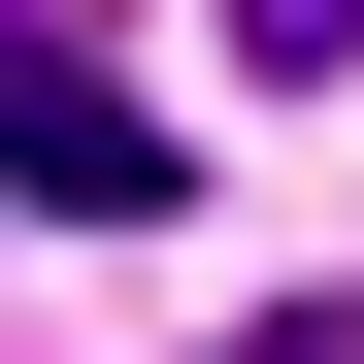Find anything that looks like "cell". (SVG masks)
Segmentation results:
<instances>
[{"mask_svg":"<svg viewBox=\"0 0 364 364\" xmlns=\"http://www.w3.org/2000/svg\"><path fill=\"white\" fill-rule=\"evenodd\" d=\"M0 199H67V232H166V100H100V33H0Z\"/></svg>","mask_w":364,"mask_h":364,"instance_id":"cell-1","label":"cell"}]
</instances>
